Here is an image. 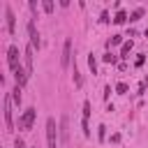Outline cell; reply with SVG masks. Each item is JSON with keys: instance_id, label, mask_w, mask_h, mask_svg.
Returning a JSON list of instances; mask_svg holds the SVG:
<instances>
[{"instance_id": "1", "label": "cell", "mask_w": 148, "mask_h": 148, "mask_svg": "<svg viewBox=\"0 0 148 148\" xmlns=\"http://www.w3.org/2000/svg\"><path fill=\"white\" fill-rule=\"evenodd\" d=\"M46 143L49 148H58V130L53 118H46Z\"/></svg>"}, {"instance_id": "2", "label": "cell", "mask_w": 148, "mask_h": 148, "mask_svg": "<svg viewBox=\"0 0 148 148\" xmlns=\"http://www.w3.org/2000/svg\"><path fill=\"white\" fill-rule=\"evenodd\" d=\"M35 116H37V111H35L32 106L25 109L23 116H21V120H18V127H21V130H32V125H35Z\"/></svg>"}, {"instance_id": "3", "label": "cell", "mask_w": 148, "mask_h": 148, "mask_svg": "<svg viewBox=\"0 0 148 148\" xmlns=\"http://www.w3.org/2000/svg\"><path fill=\"white\" fill-rule=\"evenodd\" d=\"M7 62H9V69H12V72H16V69L21 67V65H18V46L12 44V46L7 49Z\"/></svg>"}, {"instance_id": "4", "label": "cell", "mask_w": 148, "mask_h": 148, "mask_svg": "<svg viewBox=\"0 0 148 148\" xmlns=\"http://www.w3.org/2000/svg\"><path fill=\"white\" fill-rule=\"evenodd\" d=\"M5 125H7V132H14V120H12V95H5Z\"/></svg>"}, {"instance_id": "5", "label": "cell", "mask_w": 148, "mask_h": 148, "mask_svg": "<svg viewBox=\"0 0 148 148\" xmlns=\"http://www.w3.org/2000/svg\"><path fill=\"white\" fill-rule=\"evenodd\" d=\"M69 60H72V39H65L62 44V58H60V67L67 69L69 67Z\"/></svg>"}, {"instance_id": "6", "label": "cell", "mask_w": 148, "mask_h": 148, "mask_svg": "<svg viewBox=\"0 0 148 148\" xmlns=\"http://www.w3.org/2000/svg\"><path fill=\"white\" fill-rule=\"evenodd\" d=\"M28 35H30V46H32V49H39L42 39H39V32H37V28H35V21H32V18L28 21Z\"/></svg>"}, {"instance_id": "7", "label": "cell", "mask_w": 148, "mask_h": 148, "mask_svg": "<svg viewBox=\"0 0 148 148\" xmlns=\"http://www.w3.org/2000/svg\"><path fill=\"white\" fill-rule=\"evenodd\" d=\"M28 76H30V74H28V72H25L23 67H18V69L14 72V79H16V86H21V88H23V86H25V81H28Z\"/></svg>"}, {"instance_id": "8", "label": "cell", "mask_w": 148, "mask_h": 148, "mask_svg": "<svg viewBox=\"0 0 148 148\" xmlns=\"http://www.w3.org/2000/svg\"><path fill=\"white\" fill-rule=\"evenodd\" d=\"M5 14H7V30L14 35V30H16V18H14V12L7 7V9H5Z\"/></svg>"}, {"instance_id": "9", "label": "cell", "mask_w": 148, "mask_h": 148, "mask_svg": "<svg viewBox=\"0 0 148 148\" xmlns=\"http://www.w3.org/2000/svg\"><path fill=\"white\" fill-rule=\"evenodd\" d=\"M32 51H35L32 46H25V51H23L25 53V72L28 74H32Z\"/></svg>"}, {"instance_id": "10", "label": "cell", "mask_w": 148, "mask_h": 148, "mask_svg": "<svg viewBox=\"0 0 148 148\" xmlns=\"http://www.w3.org/2000/svg\"><path fill=\"white\" fill-rule=\"evenodd\" d=\"M60 139H62V143H67V136H69V132H67V116H62L60 118Z\"/></svg>"}, {"instance_id": "11", "label": "cell", "mask_w": 148, "mask_h": 148, "mask_svg": "<svg viewBox=\"0 0 148 148\" xmlns=\"http://www.w3.org/2000/svg\"><path fill=\"white\" fill-rule=\"evenodd\" d=\"M12 102H14V104H21V86H14V90H12Z\"/></svg>"}, {"instance_id": "12", "label": "cell", "mask_w": 148, "mask_h": 148, "mask_svg": "<svg viewBox=\"0 0 148 148\" xmlns=\"http://www.w3.org/2000/svg\"><path fill=\"white\" fill-rule=\"evenodd\" d=\"M141 16H143V7H136V9L130 14V21H139Z\"/></svg>"}, {"instance_id": "13", "label": "cell", "mask_w": 148, "mask_h": 148, "mask_svg": "<svg viewBox=\"0 0 148 148\" xmlns=\"http://www.w3.org/2000/svg\"><path fill=\"white\" fill-rule=\"evenodd\" d=\"M130 51H132V39L123 44V49H120V58H127V53H130Z\"/></svg>"}, {"instance_id": "14", "label": "cell", "mask_w": 148, "mask_h": 148, "mask_svg": "<svg viewBox=\"0 0 148 148\" xmlns=\"http://www.w3.org/2000/svg\"><path fill=\"white\" fill-rule=\"evenodd\" d=\"M88 67H90V72H92V74H97V60H95V56H92V53L88 56Z\"/></svg>"}, {"instance_id": "15", "label": "cell", "mask_w": 148, "mask_h": 148, "mask_svg": "<svg viewBox=\"0 0 148 148\" xmlns=\"http://www.w3.org/2000/svg\"><path fill=\"white\" fill-rule=\"evenodd\" d=\"M125 21H127V14H125V12H118L116 18H113V23H125Z\"/></svg>"}, {"instance_id": "16", "label": "cell", "mask_w": 148, "mask_h": 148, "mask_svg": "<svg viewBox=\"0 0 148 148\" xmlns=\"http://www.w3.org/2000/svg\"><path fill=\"white\" fill-rule=\"evenodd\" d=\"M42 7H44V12H53V2H51V0H44Z\"/></svg>"}, {"instance_id": "17", "label": "cell", "mask_w": 148, "mask_h": 148, "mask_svg": "<svg viewBox=\"0 0 148 148\" xmlns=\"http://www.w3.org/2000/svg\"><path fill=\"white\" fill-rule=\"evenodd\" d=\"M102 60H104V62H116V56H113V53H104Z\"/></svg>"}, {"instance_id": "18", "label": "cell", "mask_w": 148, "mask_h": 148, "mask_svg": "<svg viewBox=\"0 0 148 148\" xmlns=\"http://www.w3.org/2000/svg\"><path fill=\"white\" fill-rule=\"evenodd\" d=\"M74 83H76V86L83 83V81H81V74H79V69H76V65H74Z\"/></svg>"}, {"instance_id": "19", "label": "cell", "mask_w": 148, "mask_h": 148, "mask_svg": "<svg viewBox=\"0 0 148 148\" xmlns=\"http://www.w3.org/2000/svg\"><path fill=\"white\" fill-rule=\"evenodd\" d=\"M116 92L125 95V92H127V83H118V86H116Z\"/></svg>"}, {"instance_id": "20", "label": "cell", "mask_w": 148, "mask_h": 148, "mask_svg": "<svg viewBox=\"0 0 148 148\" xmlns=\"http://www.w3.org/2000/svg\"><path fill=\"white\" fill-rule=\"evenodd\" d=\"M120 42H123V35H113L111 42H109V46H111V44H120Z\"/></svg>"}, {"instance_id": "21", "label": "cell", "mask_w": 148, "mask_h": 148, "mask_svg": "<svg viewBox=\"0 0 148 148\" xmlns=\"http://www.w3.org/2000/svg\"><path fill=\"white\" fill-rule=\"evenodd\" d=\"M146 88H148V76L141 81V86H139V95H141V92H146Z\"/></svg>"}, {"instance_id": "22", "label": "cell", "mask_w": 148, "mask_h": 148, "mask_svg": "<svg viewBox=\"0 0 148 148\" xmlns=\"http://www.w3.org/2000/svg\"><path fill=\"white\" fill-rule=\"evenodd\" d=\"M143 60H146V56H143V53H139V58H136V67H141V65H143Z\"/></svg>"}, {"instance_id": "23", "label": "cell", "mask_w": 148, "mask_h": 148, "mask_svg": "<svg viewBox=\"0 0 148 148\" xmlns=\"http://www.w3.org/2000/svg\"><path fill=\"white\" fill-rule=\"evenodd\" d=\"M104 136H106V127H104V125H99V139L104 141Z\"/></svg>"}, {"instance_id": "24", "label": "cell", "mask_w": 148, "mask_h": 148, "mask_svg": "<svg viewBox=\"0 0 148 148\" xmlns=\"http://www.w3.org/2000/svg\"><path fill=\"white\" fill-rule=\"evenodd\" d=\"M14 148H25V143H23V139H16V141H14Z\"/></svg>"}, {"instance_id": "25", "label": "cell", "mask_w": 148, "mask_h": 148, "mask_svg": "<svg viewBox=\"0 0 148 148\" xmlns=\"http://www.w3.org/2000/svg\"><path fill=\"white\" fill-rule=\"evenodd\" d=\"M99 21H102V23H106V21H109V12H102V18H99Z\"/></svg>"}]
</instances>
